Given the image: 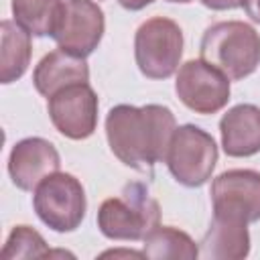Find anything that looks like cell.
<instances>
[{
  "mask_svg": "<svg viewBox=\"0 0 260 260\" xmlns=\"http://www.w3.org/2000/svg\"><path fill=\"white\" fill-rule=\"evenodd\" d=\"M175 91L195 114H215L230 102V79L203 59H191L177 71Z\"/></svg>",
  "mask_w": 260,
  "mask_h": 260,
  "instance_id": "52a82bcc",
  "label": "cell"
},
{
  "mask_svg": "<svg viewBox=\"0 0 260 260\" xmlns=\"http://www.w3.org/2000/svg\"><path fill=\"white\" fill-rule=\"evenodd\" d=\"M106 28L104 10L93 0H63L59 22L51 35L55 43L79 57L91 55Z\"/></svg>",
  "mask_w": 260,
  "mask_h": 260,
  "instance_id": "9c48e42d",
  "label": "cell"
},
{
  "mask_svg": "<svg viewBox=\"0 0 260 260\" xmlns=\"http://www.w3.org/2000/svg\"><path fill=\"white\" fill-rule=\"evenodd\" d=\"M213 211L234 213L248 223L260 219V173L252 169H230L211 183Z\"/></svg>",
  "mask_w": 260,
  "mask_h": 260,
  "instance_id": "30bf717a",
  "label": "cell"
},
{
  "mask_svg": "<svg viewBox=\"0 0 260 260\" xmlns=\"http://www.w3.org/2000/svg\"><path fill=\"white\" fill-rule=\"evenodd\" d=\"M47 256H51V250H49L45 238L30 225H14L4 248H2L4 260L47 258Z\"/></svg>",
  "mask_w": 260,
  "mask_h": 260,
  "instance_id": "ac0fdd59",
  "label": "cell"
},
{
  "mask_svg": "<svg viewBox=\"0 0 260 260\" xmlns=\"http://www.w3.org/2000/svg\"><path fill=\"white\" fill-rule=\"evenodd\" d=\"M87 81H89V67L85 63V57L73 55L61 47L47 53L32 71L35 89L47 100L67 85L87 83Z\"/></svg>",
  "mask_w": 260,
  "mask_h": 260,
  "instance_id": "5bb4252c",
  "label": "cell"
},
{
  "mask_svg": "<svg viewBox=\"0 0 260 260\" xmlns=\"http://www.w3.org/2000/svg\"><path fill=\"white\" fill-rule=\"evenodd\" d=\"M32 207L39 219L53 232H75L87 209L83 185L73 175L57 171L37 185L32 193Z\"/></svg>",
  "mask_w": 260,
  "mask_h": 260,
  "instance_id": "277c9868",
  "label": "cell"
},
{
  "mask_svg": "<svg viewBox=\"0 0 260 260\" xmlns=\"http://www.w3.org/2000/svg\"><path fill=\"white\" fill-rule=\"evenodd\" d=\"M177 130L175 114L160 104L114 106L106 116V138L114 156L130 169L150 171L167 158Z\"/></svg>",
  "mask_w": 260,
  "mask_h": 260,
  "instance_id": "6da1fadb",
  "label": "cell"
},
{
  "mask_svg": "<svg viewBox=\"0 0 260 260\" xmlns=\"http://www.w3.org/2000/svg\"><path fill=\"white\" fill-rule=\"evenodd\" d=\"M59 167L61 156L55 144L41 136L18 140L8 156V175L22 191H35L37 185L45 177L57 173Z\"/></svg>",
  "mask_w": 260,
  "mask_h": 260,
  "instance_id": "8fae6325",
  "label": "cell"
},
{
  "mask_svg": "<svg viewBox=\"0 0 260 260\" xmlns=\"http://www.w3.org/2000/svg\"><path fill=\"white\" fill-rule=\"evenodd\" d=\"M142 254L152 260H195L199 256V248L195 240L173 225H156L144 240Z\"/></svg>",
  "mask_w": 260,
  "mask_h": 260,
  "instance_id": "2e32d148",
  "label": "cell"
},
{
  "mask_svg": "<svg viewBox=\"0 0 260 260\" xmlns=\"http://www.w3.org/2000/svg\"><path fill=\"white\" fill-rule=\"evenodd\" d=\"M160 225L158 201L142 183H130L118 197L106 199L98 209V228L108 240H144Z\"/></svg>",
  "mask_w": 260,
  "mask_h": 260,
  "instance_id": "3957f363",
  "label": "cell"
},
{
  "mask_svg": "<svg viewBox=\"0 0 260 260\" xmlns=\"http://www.w3.org/2000/svg\"><path fill=\"white\" fill-rule=\"evenodd\" d=\"M183 57V30L167 18L154 16L142 22L134 35V59L148 79H169Z\"/></svg>",
  "mask_w": 260,
  "mask_h": 260,
  "instance_id": "5b68a950",
  "label": "cell"
},
{
  "mask_svg": "<svg viewBox=\"0 0 260 260\" xmlns=\"http://www.w3.org/2000/svg\"><path fill=\"white\" fill-rule=\"evenodd\" d=\"M2 49H0V81L12 83L24 75L30 63V32L16 20H2L0 24Z\"/></svg>",
  "mask_w": 260,
  "mask_h": 260,
  "instance_id": "9a60e30c",
  "label": "cell"
},
{
  "mask_svg": "<svg viewBox=\"0 0 260 260\" xmlns=\"http://www.w3.org/2000/svg\"><path fill=\"white\" fill-rule=\"evenodd\" d=\"M116 2H118L122 8L136 12V10H142V8H146L148 4H152L154 0H116Z\"/></svg>",
  "mask_w": 260,
  "mask_h": 260,
  "instance_id": "ffe728a7",
  "label": "cell"
},
{
  "mask_svg": "<svg viewBox=\"0 0 260 260\" xmlns=\"http://www.w3.org/2000/svg\"><path fill=\"white\" fill-rule=\"evenodd\" d=\"M63 10V0H12L14 20L32 37H51Z\"/></svg>",
  "mask_w": 260,
  "mask_h": 260,
  "instance_id": "e0dca14e",
  "label": "cell"
},
{
  "mask_svg": "<svg viewBox=\"0 0 260 260\" xmlns=\"http://www.w3.org/2000/svg\"><path fill=\"white\" fill-rule=\"evenodd\" d=\"M171 175L185 187H201L211 179L217 162V144L209 132L195 124L177 126L167 158Z\"/></svg>",
  "mask_w": 260,
  "mask_h": 260,
  "instance_id": "8992f818",
  "label": "cell"
},
{
  "mask_svg": "<svg viewBox=\"0 0 260 260\" xmlns=\"http://www.w3.org/2000/svg\"><path fill=\"white\" fill-rule=\"evenodd\" d=\"M221 148L228 156L242 158L260 152V108L238 104L219 120Z\"/></svg>",
  "mask_w": 260,
  "mask_h": 260,
  "instance_id": "4fadbf2b",
  "label": "cell"
},
{
  "mask_svg": "<svg viewBox=\"0 0 260 260\" xmlns=\"http://www.w3.org/2000/svg\"><path fill=\"white\" fill-rule=\"evenodd\" d=\"M199 2L211 10H234V8L244 6L246 0H199Z\"/></svg>",
  "mask_w": 260,
  "mask_h": 260,
  "instance_id": "d6986e66",
  "label": "cell"
},
{
  "mask_svg": "<svg viewBox=\"0 0 260 260\" xmlns=\"http://www.w3.org/2000/svg\"><path fill=\"white\" fill-rule=\"evenodd\" d=\"M167 2H179V4H189V2H193V0H167Z\"/></svg>",
  "mask_w": 260,
  "mask_h": 260,
  "instance_id": "7402d4cb",
  "label": "cell"
},
{
  "mask_svg": "<svg viewBox=\"0 0 260 260\" xmlns=\"http://www.w3.org/2000/svg\"><path fill=\"white\" fill-rule=\"evenodd\" d=\"M250 254L248 221L234 213L213 211L209 230L201 240L199 256L211 260H242Z\"/></svg>",
  "mask_w": 260,
  "mask_h": 260,
  "instance_id": "7c38bea8",
  "label": "cell"
},
{
  "mask_svg": "<svg viewBox=\"0 0 260 260\" xmlns=\"http://www.w3.org/2000/svg\"><path fill=\"white\" fill-rule=\"evenodd\" d=\"M98 93L89 83H73L49 98L47 112L59 134L71 140H85L98 126Z\"/></svg>",
  "mask_w": 260,
  "mask_h": 260,
  "instance_id": "ba28073f",
  "label": "cell"
},
{
  "mask_svg": "<svg viewBox=\"0 0 260 260\" xmlns=\"http://www.w3.org/2000/svg\"><path fill=\"white\" fill-rule=\"evenodd\" d=\"M199 53L230 81H238L252 75L260 65V35L242 20L215 22L205 28Z\"/></svg>",
  "mask_w": 260,
  "mask_h": 260,
  "instance_id": "7a4b0ae2",
  "label": "cell"
},
{
  "mask_svg": "<svg viewBox=\"0 0 260 260\" xmlns=\"http://www.w3.org/2000/svg\"><path fill=\"white\" fill-rule=\"evenodd\" d=\"M244 8H246L248 16L254 22H260V0H246L244 2Z\"/></svg>",
  "mask_w": 260,
  "mask_h": 260,
  "instance_id": "44dd1931",
  "label": "cell"
}]
</instances>
